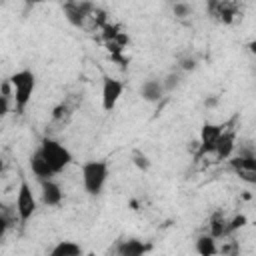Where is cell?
<instances>
[{"label":"cell","instance_id":"cell-3","mask_svg":"<svg viewBox=\"0 0 256 256\" xmlns=\"http://www.w3.org/2000/svg\"><path fill=\"white\" fill-rule=\"evenodd\" d=\"M38 150H40V154L44 156V160L48 162V166L52 168L54 174H60L72 162V152L56 138H50V136L42 138Z\"/></svg>","mask_w":256,"mask_h":256},{"label":"cell","instance_id":"cell-16","mask_svg":"<svg viewBox=\"0 0 256 256\" xmlns=\"http://www.w3.org/2000/svg\"><path fill=\"white\" fill-rule=\"evenodd\" d=\"M84 252V248L74 242V240H60L52 250H50V256H80Z\"/></svg>","mask_w":256,"mask_h":256},{"label":"cell","instance_id":"cell-15","mask_svg":"<svg viewBox=\"0 0 256 256\" xmlns=\"http://www.w3.org/2000/svg\"><path fill=\"white\" fill-rule=\"evenodd\" d=\"M194 250H196L198 254H202V256H214V254L220 252V248L216 246V238L210 236V234L198 236L196 242H194Z\"/></svg>","mask_w":256,"mask_h":256},{"label":"cell","instance_id":"cell-18","mask_svg":"<svg viewBox=\"0 0 256 256\" xmlns=\"http://www.w3.org/2000/svg\"><path fill=\"white\" fill-rule=\"evenodd\" d=\"M172 14H174L178 20H188V18L194 14V6L188 4V2H184V0H178V2H174V6H172Z\"/></svg>","mask_w":256,"mask_h":256},{"label":"cell","instance_id":"cell-8","mask_svg":"<svg viewBox=\"0 0 256 256\" xmlns=\"http://www.w3.org/2000/svg\"><path fill=\"white\" fill-rule=\"evenodd\" d=\"M92 4L90 2H76V0H66L62 4V12L64 18L74 26V28H82L86 24V20H90V12H92Z\"/></svg>","mask_w":256,"mask_h":256},{"label":"cell","instance_id":"cell-19","mask_svg":"<svg viewBox=\"0 0 256 256\" xmlns=\"http://www.w3.org/2000/svg\"><path fill=\"white\" fill-rule=\"evenodd\" d=\"M246 222H248V218H246L244 214H236L234 218H228V224H226V236H230V234L238 232L240 228H244Z\"/></svg>","mask_w":256,"mask_h":256},{"label":"cell","instance_id":"cell-25","mask_svg":"<svg viewBox=\"0 0 256 256\" xmlns=\"http://www.w3.org/2000/svg\"><path fill=\"white\" fill-rule=\"evenodd\" d=\"M30 4H42V2H48V0H28Z\"/></svg>","mask_w":256,"mask_h":256},{"label":"cell","instance_id":"cell-14","mask_svg":"<svg viewBox=\"0 0 256 256\" xmlns=\"http://www.w3.org/2000/svg\"><path fill=\"white\" fill-rule=\"evenodd\" d=\"M226 224H228L226 214L224 212H214L208 220V234L214 236L216 240L226 238Z\"/></svg>","mask_w":256,"mask_h":256},{"label":"cell","instance_id":"cell-9","mask_svg":"<svg viewBox=\"0 0 256 256\" xmlns=\"http://www.w3.org/2000/svg\"><path fill=\"white\" fill-rule=\"evenodd\" d=\"M234 150H236V132L232 128H226L224 126L222 134L216 140V146H214V152L212 154L218 160H228L234 154Z\"/></svg>","mask_w":256,"mask_h":256},{"label":"cell","instance_id":"cell-21","mask_svg":"<svg viewBox=\"0 0 256 256\" xmlns=\"http://www.w3.org/2000/svg\"><path fill=\"white\" fill-rule=\"evenodd\" d=\"M134 164H136L140 170H148V168H150L148 156H144V154H140V152H134Z\"/></svg>","mask_w":256,"mask_h":256},{"label":"cell","instance_id":"cell-4","mask_svg":"<svg viewBox=\"0 0 256 256\" xmlns=\"http://www.w3.org/2000/svg\"><path fill=\"white\" fill-rule=\"evenodd\" d=\"M228 162H230L232 172L240 180H244L248 184L256 182V156L252 150H240V154H232L228 158Z\"/></svg>","mask_w":256,"mask_h":256},{"label":"cell","instance_id":"cell-24","mask_svg":"<svg viewBox=\"0 0 256 256\" xmlns=\"http://www.w3.org/2000/svg\"><path fill=\"white\" fill-rule=\"evenodd\" d=\"M218 100H220V98L212 94V96L204 98V106H206V108H214V106H218Z\"/></svg>","mask_w":256,"mask_h":256},{"label":"cell","instance_id":"cell-11","mask_svg":"<svg viewBox=\"0 0 256 256\" xmlns=\"http://www.w3.org/2000/svg\"><path fill=\"white\" fill-rule=\"evenodd\" d=\"M138 94H140V98H142L144 102H150V104L160 102L162 96H164V88H162L160 78H146V80L140 84Z\"/></svg>","mask_w":256,"mask_h":256},{"label":"cell","instance_id":"cell-10","mask_svg":"<svg viewBox=\"0 0 256 256\" xmlns=\"http://www.w3.org/2000/svg\"><path fill=\"white\" fill-rule=\"evenodd\" d=\"M40 182V200L44 206H58L64 198V192L60 188V184L54 178H46V180H38Z\"/></svg>","mask_w":256,"mask_h":256},{"label":"cell","instance_id":"cell-12","mask_svg":"<svg viewBox=\"0 0 256 256\" xmlns=\"http://www.w3.org/2000/svg\"><path fill=\"white\" fill-rule=\"evenodd\" d=\"M28 164H30V170H32V174L36 176V180H46V178H54V176H56V174L52 172V168L48 166V162L44 160V156L40 154L38 148L30 154Z\"/></svg>","mask_w":256,"mask_h":256},{"label":"cell","instance_id":"cell-6","mask_svg":"<svg viewBox=\"0 0 256 256\" xmlns=\"http://www.w3.org/2000/svg\"><path fill=\"white\" fill-rule=\"evenodd\" d=\"M124 92V82L112 76H102V90H100V102L104 112H112L122 98Z\"/></svg>","mask_w":256,"mask_h":256},{"label":"cell","instance_id":"cell-26","mask_svg":"<svg viewBox=\"0 0 256 256\" xmlns=\"http://www.w3.org/2000/svg\"><path fill=\"white\" fill-rule=\"evenodd\" d=\"M0 168H2V162H0Z\"/></svg>","mask_w":256,"mask_h":256},{"label":"cell","instance_id":"cell-17","mask_svg":"<svg viewBox=\"0 0 256 256\" xmlns=\"http://www.w3.org/2000/svg\"><path fill=\"white\" fill-rule=\"evenodd\" d=\"M182 74L184 72H180V70H172V72H168V74H164L160 78L162 88H164V94H172V92H176L182 86Z\"/></svg>","mask_w":256,"mask_h":256},{"label":"cell","instance_id":"cell-13","mask_svg":"<svg viewBox=\"0 0 256 256\" xmlns=\"http://www.w3.org/2000/svg\"><path fill=\"white\" fill-rule=\"evenodd\" d=\"M148 250H150V246L144 244V242L138 240V238L120 240V244L116 246V252H118L120 256H140V254H144V252H148Z\"/></svg>","mask_w":256,"mask_h":256},{"label":"cell","instance_id":"cell-2","mask_svg":"<svg viewBox=\"0 0 256 256\" xmlns=\"http://www.w3.org/2000/svg\"><path fill=\"white\" fill-rule=\"evenodd\" d=\"M10 86H12V98L14 106L18 112H24L28 102L32 100V94L36 90V74L28 68L18 70L10 76Z\"/></svg>","mask_w":256,"mask_h":256},{"label":"cell","instance_id":"cell-20","mask_svg":"<svg viewBox=\"0 0 256 256\" xmlns=\"http://www.w3.org/2000/svg\"><path fill=\"white\" fill-rule=\"evenodd\" d=\"M196 68H198V60L194 56H186V58L178 60V70L180 72H194Z\"/></svg>","mask_w":256,"mask_h":256},{"label":"cell","instance_id":"cell-23","mask_svg":"<svg viewBox=\"0 0 256 256\" xmlns=\"http://www.w3.org/2000/svg\"><path fill=\"white\" fill-rule=\"evenodd\" d=\"M8 226H10V220L0 212V240L4 238V234H6V230H8Z\"/></svg>","mask_w":256,"mask_h":256},{"label":"cell","instance_id":"cell-7","mask_svg":"<svg viewBox=\"0 0 256 256\" xmlns=\"http://www.w3.org/2000/svg\"><path fill=\"white\" fill-rule=\"evenodd\" d=\"M226 124H216V122H204L202 128H200V142H198V152H196V158H202L206 154H212L214 152V146H216V140L218 136L222 134Z\"/></svg>","mask_w":256,"mask_h":256},{"label":"cell","instance_id":"cell-5","mask_svg":"<svg viewBox=\"0 0 256 256\" xmlns=\"http://www.w3.org/2000/svg\"><path fill=\"white\" fill-rule=\"evenodd\" d=\"M36 206H38V202H36V196L32 192V186L28 184L26 178H22L20 186H18V192H16V204H14L20 222H28L34 216Z\"/></svg>","mask_w":256,"mask_h":256},{"label":"cell","instance_id":"cell-22","mask_svg":"<svg viewBox=\"0 0 256 256\" xmlns=\"http://www.w3.org/2000/svg\"><path fill=\"white\" fill-rule=\"evenodd\" d=\"M10 110V98L8 94H0V118H4Z\"/></svg>","mask_w":256,"mask_h":256},{"label":"cell","instance_id":"cell-1","mask_svg":"<svg viewBox=\"0 0 256 256\" xmlns=\"http://www.w3.org/2000/svg\"><path fill=\"white\" fill-rule=\"evenodd\" d=\"M80 174H82L84 192L88 196H100L106 182H108L110 168H108L106 160H88V162L82 164Z\"/></svg>","mask_w":256,"mask_h":256}]
</instances>
